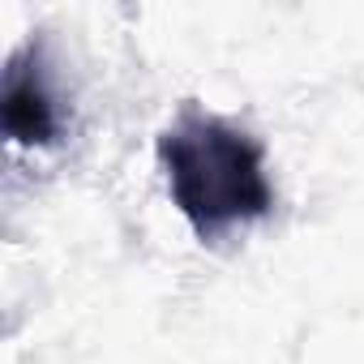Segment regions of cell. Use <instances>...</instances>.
<instances>
[{
    "label": "cell",
    "mask_w": 364,
    "mask_h": 364,
    "mask_svg": "<svg viewBox=\"0 0 364 364\" xmlns=\"http://www.w3.org/2000/svg\"><path fill=\"white\" fill-rule=\"evenodd\" d=\"M159 163L176 210L202 240H223L274 210L262 141L223 116L185 107L159 133Z\"/></svg>",
    "instance_id": "6da1fadb"
},
{
    "label": "cell",
    "mask_w": 364,
    "mask_h": 364,
    "mask_svg": "<svg viewBox=\"0 0 364 364\" xmlns=\"http://www.w3.org/2000/svg\"><path fill=\"white\" fill-rule=\"evenodd\" d=\"M0 124L5 137L35 150V146H56L65 133V103L52 82V69L43 60L39 43H26L14 52L5 69V86H0Z\"/></svg>",
    "instance_id": "7a4b0ae2"
}]
</instances>
